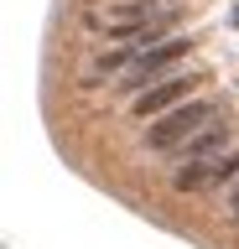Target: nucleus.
<instances>
[{"instance_id":"7ed1b4c3","label":"nucleus","mask_w":239,"mask_h":249,"mask_svg":"<svg viewBox=\"0 0 239 249\" xmlns=\"http://www.w3.org/2000/svg\"><path fill=\"white\" fill-rule=\"evenodd\" d=\"M203 83V73H187V68H177V73H166L161 83H151V89L130 104V114L135 120H161L166 109H177V104H187L192 99V89Z\"/></svg>"},{"instance_id":"20e7f679","label":"nucleus","mask_w":239,"mask_h":249,"mask_svg":"<svg viewBox=\"0 0 239 249\" xmlns=\"http://www.w3.org/2000/svg\"><path fill=\"white\" fill-rule=\"evenodd\" d=\"M177 5L166 0H110V11L104 16H89V26H125V21H161V16H172Z\"/></svg>"},{"instance_id":"6e6552de","label":"nucleus","mask_w":239,"mask_h":249,"mask_svg":"<svg viewBox=\"0 0 239 249\" xmlns=\"http://www.w3.org/2000/svg\"><path fill=\"white\" fill-rule=\"evenodd\" d=\"M234 21H239V5H234Z\"/></svg>"},{"instance_id":"f257e3e1","label":"nucleus","mask_w":239,"mask_h":249,"mask_svg":"<svg viewBox=\"0 0 239 249\" xmlns=\"http://www.w3.org/2000/svg\"><path fill=\"white\" fill-rule=\"evenodd\" d=\"M208 124H219V99H187V104L166 109L161 120H151L141 140L151 151H177L182 140H192L198 130H208Z\"/></svg>"},{"instance_id":"39448f33","label":"nucleus","mask_w":239,"mask_h":249,"mask_svg":"<svg viewBox=\"0 0 239 249\" xmlns=\"http://www.w3.org/2000/svg\"><path fill=\"white\" fill-rule=\"evenodd\" d=\"M223 145H229V124H208V130H198L192 140H182L177 151H166L177 161V166H192V161H213V156H223Z\"/></svg>"},{"instance_id":"423d86ee","label":"nucleus","mask_w":239,"mask_h":249,"mask_svg":"<svg viewBox=\"0 0 239 249\" xmlns=\"http://www.w3.org/2000/svg\"><path fill=\"white\" fill-rule=\"evenodd\" d=\"M135 57H141V47H135V42L114 47V52H99V57H94V68H89V83H99V78H110V73H125Z\"/></svg>"},{"instance_id":"f03ea898","label":"nucleus","mask_w":239,"mask_h":249,"mask_svg":"<svg viewBox=\"0 0 239 249\" xmlns=\"http://www.w3.org/2000/svg\"><path fill=\"white\" fill-rule=\"evenodd\" d=\"M187 52H192V42H187V36H166V42H156L151 52H141V57H135V62L125 68V73H120L114 93L135 104V99H141V93L151 89V83H161L166 73H177V57H187Z\"/></svg>"},{"instance_id":"0eeeda50","label":"nucleus","mask_w":239,"mask_h":249,"mask_svg":"<svg viewBox=\"0 0 239 249\" xmlns=\"http://www.w3.org/2000/svg\"><path fill=\"white\" fill-rule=\"evenodd\" d=\"M229 218H234V223H239V182L229 187Z\"/></svg>"}]
</instances>
